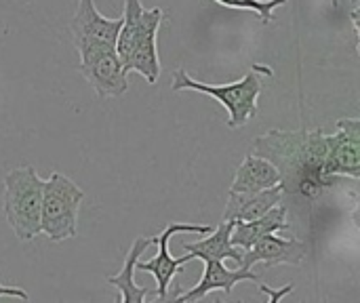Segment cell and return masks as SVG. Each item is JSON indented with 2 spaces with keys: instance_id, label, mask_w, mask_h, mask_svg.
I'll use <instances>...</instances> for the list:
<instances>
[{
  "instance_id": "277c9868",
  "label": "cell",
  "mask_w": 360,
  "mask_h": 303,
  "mask_svg": "<svg viewBox=\"0 0 360 303\" xmlns=\"http://www.w3.org/2000/svg\"><path fill=\"white\" fill-rule=\"evenodd\" d=\"M84 192L65 175L51 173L42 179L40 232L51 243H63L78 234V209Z\"/></svg>"
},
{
  "instance_id": "30bf717a",
  "label": "cell",
  "mask_w": 360,
  "mask_h": 303,
  "mask_svg": "<svg viewBox=\"0 0 360 303\" xmlns=\"http://www.w3.org/2000/svg\"><path fill=\"white\" fill-rule=\"evenodd\" d=\"M306 257V245L297 238H281L276 234H266L262 236L251 249L243 251V262L240 268L253 270V266L262 264L266 270L272 266L281 264H291L297 266Z\"/></svg>"
},
{
  "instance_id": "ffe728a7",
  "label": "cell",
  "mask_w": 360,
  "mask_h": 303,
  "mask_svg": "<svg viewBox=\"0 0 360 303\" xmlns=\"http://www.w3.org/2000/svg\"><path fill=\"white\" fill-rule=\"evenodd\" d=\"M359 2L360 0H350V17H352V23H354V34H359Z\"/></svg>"
},
{
  "instance_id": "8992f818",
  "label": "cell",
  "mask_w": 360,
  "mask_h": 303,
  "mask_svg": "<svg viewBox=\"0 0 360 303\" xmlns=\"http://www.w3.org/2000/svg\"><path fill=\"white\" fill-rule=\"evenodd\" d=\"M323 173L333 183L340 177H360V120L342 118L338 131L327 135V158Z\"/></svg>"
},
{
  "instance_id": "5bb4252c",
  "label": "cell",
  "mask_w": 360,
  "mask_h": 303,
  "mask_svg": "<svg viewBox=\"0 0 360 303\" xmlns=\"http://www.w3.org/2000/svg\"><path fill=\"white\" fill-rule=\"evenodd\" d=\"M283 183L281 171L264 156L249 154L236 171L230 192H259Z\"/></svg>"
},
{
  "instance_id": "52a82bcc",
  "label": "cell",
  "mask_w": 360,
  "mask_h": 303,
  "mask_svg": "<svg viewBox=\"0 0 360 303\" xmlns=\"http://www.w3.org/2000/svg\"><path fill=\"white\" fill-rule=\"evenodd\" d=\"M80 74L99 97H122L129 91L127 72L116 55V49L78 51Z\"/></svg>"
},
{
  "instance_id": "7a4b0ae2",
  "label": "cell",
  "mask_w": 360,
  "mask_h": 303,
  "mask_svg": "<svg viewBox=\"0 0 360 303\" xmlns=\"http://www.w3.org/2000/svg\"><path fill=\"white\" fill-rule=\"evenodd\" d=\"M274 72L268 65L253 63L249 74H245L240 80L230 84H207L200 80H194L184 67L173 74V91H198L205 95H211L215 101H219L228 110V127L240 129L245 127L255 114H257V99L264 91L262 76H272Z\"/></svg>"
},
{
  "instance_id": "ac0fdd59",
  "label": "cell",
  "mask_w": 360,
  "mask_h": 303,
  "mask_svg": "<svg viewBox=\"0 0 360 303\" xmlns=\"http://www.w3.org/2000/svg\"><path fill=\"white\" fill-rule=\"evenodd\" d=\"M257 289L262 291V293H266L268 295V302L270 303H276L281 302L285 295H289L291 291H293V285H287L283 291H274V289H270V287H266V285H262V283H257Z\"/></svg>"
},
{
  "instance_id": "6da1fadb",
  "label": "cell",
  "mask_w": 360,
  "mask_h": 303,
  "mask_svg": "<svg viewBox=\"0 0 360 303\" xmlns=\"http://www.w3.org/2000/svg\"><path fill=\"white\" fill-rule=\"evenodd\" d=\"M253 154L268 158L283 177V188L293 186L300 194L312 198L325 186H335L325 177L327 135L314 131H268L253 141Z\"/></svg>"
},
{
  "instance_id": "d6986e66",
  "label": "cell",
  "mask_w": 360,
  "mask_h": 303,
  "mask_svg": "<svg viewBox=\"0 0 360 303\" xmlns=\"http://www.w3.org/2000/svg\"><path fill=\"white\" fill-rule=\"evenodd\" d=\"M0 297H15V299H23V302L30 299V295L25 291L15 289V287H4L2 283H0Z\"/></svg>"
},
{
  "instance_id": "3957f363",
  "label": "cell",
  "mask_w": 360,
  "mask_h": 303,
  "mask_svg": "<svg viewBox=\"0 0 360 303\" xmlns=\"http://www.w3.org/2000/svg\"><path fill=\"white\" fill-rule=\"evenodd\" d=\"M42 179L32 165L17 167L4 177L2 213L19 240H32L40 234Z\"/></svg>"
},
{
  "instance_id": "2e32d148",
  "label": "cell",
  "mask_w": 360,
  "mask_h": 303,
  "mask_svg": "<svg viewBox=\"0 0 360 303\" xmlns=\"http://www.w3.org/2000/svg\"><path fill=\"white\" fill-rule=\"evenodd\" d=\"M154 245V238H148V236H139L135 238V243L131 245L127 257H124V264H122V270L116 274V276H108V285L116 287L120 291V302L122 303H143L150 289L146 287H139L135 283V264L137 259H141L143 251L148 247Z\"/></svg>"
},
{
  "instance_id": "e0dca14e",
  "label": "cell",
  "mask_w": 360,
  "mask_h": 303,
  "mask_svg": "<svg viewBox=\"0 0 360 303\" xmlns=\"http://www.w3.org/2000/svg\"><path fill=\"white\" fill-rule=\"evenodd\" d=\"M215 2L228 8H236V11H253L257 19L268 25L274 21V11L287 4L289 0H215Z\"/></svg>"
},
{
  "instance_id": "4fadbf2b",
  "label": "cell",
  "mask_w": 360,
  "mask_h": 303,
  "mask_svg": "<svg viewBox=\"0 0 360 303\" xmlns=\"http://www.w3.org/2000/svg\"><path fill=\"white\" fill-rule=\"evenodd\" d=\"M283 230H289V224H287V207L285 205H276L272 207L268 213L255 217V219H249V221H234V228H232V245L240 251H247L251 249L262 236L266 234H276V232H283Z\"/></svg>"
},
{
  "instance_id": "5b68a950",
  "label": "cell",
  "mask_w": 360,
  "mask_h": 303,
  "mask_svg": "<svg viewBox=\"0 0 360 303\" xmlns=\"http://www.w3.org/2000/svg\"><path fill=\"white\" fill-rule=\"evenodd\" d=\"M213 228L211 226H198V224H169L158 236H154V245H158V255L152 257L150 262L137 259L135 272H148L156 278L158 285V299L167 302L169 297V287L171 281L177 272H181V266L188 262H194L192 253H186L184 257H173L169 251V243L175 234H209Z\"/></svg>"
},
{
  "instance_id": "9c48e42d",
  "label": "cell",
  "mask_w": 360,
  "mask_h": 303,
  "mask_svg": "<svg viewBox=\"0 0 360 303\" xmlns=\"http://www.w3.org/2000/svg\"><path fill=\"white\" fill-rule=\"evenodd\" d=\"M122 27V17L108 19L103 17L93 0H78L76 13L70 23L72 42L76 51L86 49H114L118 32Z\"/></svg>"
},
{
  "instance_id": "ba28073f",
  "label": "cell",
  "mask_w": 360,
  "mask_h": 303,
  "mask_svg": "<svg viewBox=\"0 0 360 303\" xmlns=\"http://www.w3.org/2000/svg\"><path fill=\"white\" fill-rule=\"evenodd\" d=\"M165 19V11L160 6L154 8H143L139 17L137 32L133 36L129 61L124 65V72H137L141 74L148 84H156L158 74H160V59H158V44L156 36L160 30V23Z\"/></svg>"
},
{
  "instance_id": "9a60e30c",
  "label": "cell",
  "mask_w": 360,
  "mask_h": 303,
  "mask_svg": "<svg viewBox=\"0 0 360 303\" xmlns=\"http://www.w3.org/2000/svg\"><path fill=\"white\" fill-rule=\"evenodd\" d=\"M232 228H234V221H226L221 219V224L209 232L207 238L198 240V243H186L184 245V251L192 253L194 259H215V262H226V259H232L236 264L243 262V251L236 249L230 240L232 236Z\"/></svg>"
},
{
  "instance_id": "8fae6325",
  "label": "cell",
  "mask_w": 360,
  "mask_h": 303,
  "mask_svg": "<svg viewBox=\"0 0 360 303\" xmlns=\"http://www.w3.org/2000/svg\"><path fill=\"white\" fill-rule=\"evenodd\" d=\"M243 281H251V283L257 285L259 283V276L253 270H245V268L230 270V268H226L224 262L207 259L205 262V272H202V278L198 281V285L192 287L188 293L175 297V302H200L209 293H215V291H224L226 295H230L234 291V287L238 283H243Z\"/></svg>"
},
{
  "instance_id": "7c38bea8",
  "label": "cell",
  "mask_w": 360,
  "mask_h": 303,
  "mask_svg": "<svg viewBox=\"0 0 360 303\" xmlns=\"http://www.w3.org/2000/svg\"><path fill=\"white\" fill-rule=\"evenodd\" d=\"M285 188L283 183L259 190V192H230L228 194V207L224 211L226 221H249L264 213H268L272 207L283 202Z\"/></svg>"
}]
</instances>
